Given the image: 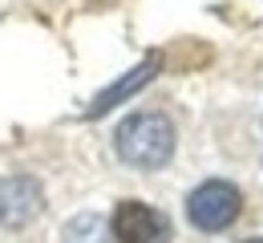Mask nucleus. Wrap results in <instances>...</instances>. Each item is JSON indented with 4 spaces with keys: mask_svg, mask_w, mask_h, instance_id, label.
<instances>
[{
    "mask_svg": "<svg viewBox=\"0 0 263 243\" xmlns=\"http://www.w3.org/2000/svg\"><path fill=\"white\" fill-rule=\"evenodd\" d=\"M114 146H118V158L130 162L138 171H158L170 162L174 154V126L166 114H130L118 134H114Z\"/></svg>",
    "mask_w": 263,
    "mask_h": 243,
    "instance_id": "1",
    "label": "nucleus"
},
{
    "mask_svg": "<svg viewBox=\"0 0 263 243\" xmlns=\"http://www.w3.org/2000/svg\"><path fill=\"white\" fill-rule=\"evenodd\" d=\"M45 207V195L36 186V178L29 174H16V178H4L0 182V223L4 227H25L33 223Z\"/></svg>",
    "mask_w": 263,
    "mask_h": 243,
    "instance_id": "4",
    "label": "nucleus"
},
{
    "mask_svg": "<svg viewBox=\"0 0 263 243\" xmlns=\"http://www.w3.org/2000/svg\"><path fill=\"white\" fill-rule=\"evenodd\" d=\"M109 231H114L118 243H166L170 239V219H166L162 211L138 203V199H126V203H118V211H114Z\"/></svg>",
    "mask_w": 263,
    "mask_h": 243,
    "instance_id": "3",
    "label": "nucleus"
},
{
    "mask_svg": "<svg viewBox=\"0 0 263 243\" xmlns=\"http://www.w3.org/2000/svg\"><path fill=\"white\" fill-rule=\"evenodd\" d=\"M251 243H263V239H251Z\"/></svg>",
    "mask_w": 263,
    "mask_h": 243,
    "instance_id": "7",
    "label": "nucleus"
},
{
    "mask_svg": "<svg viewBox=\"0 0 263 243\" xmlns=\"http://www.w3.org/2000/svg\"><path fill=\"white\" fill-rule=\"evenodd\" d=\"M109 239H114L109 223L101 215H93V211L69 219V227H65V243H109Z\"/></svg>",
    "mask_w": 263,
    "mask_h": 243,
    "instance_id": "6",
    "label": "nucleus"
},
{
    "mask_svg": "<svg viewBox=\"0 0 263 243\" xmlns=\"http://www.w3.org/2000/svg\"><path fill=\"white\" fill-rule=\"evenodd\" d=\"M154 69H158V57H146L142 65H134V69L126 73V77H122V81H114L109 89H101L98 98H93V105L85 109V118H101L105 109H114L118 102H126L134 89H142V85H146V81L154 77Z\"/></svg>",
    "mask_w": 263,
    "mask_h": 243,
    "instance_id": "5",
    "label": "nucleus"
},
{
    "mask_svg": "<svg viewBox=\"0 0 263 243\" xmlns=\"http://www.w3.org/2000/svg\"><path fill=\"white\" fill-rule=\"evenodd\" d=\"M239 207H243V195L231 186V182H202L195 195L186 199V215L198 231H223L239 219Z\"/></svg>",
    "mask_w": 263,
    "mask_h": 243,
    "instance_id": "2",
    "label": "nucleus"
}]
</instances>
